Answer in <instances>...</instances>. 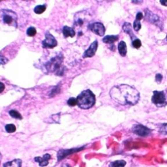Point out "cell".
Returning <instances> with one entry per match:
<instances>
[{"label":"cell","instance_id":"cell-1","mask_svg":"<svg viewBox=\"0 0 167 167\" xmlns=\"http://www.w3.org/2000/svg\"><path fill=\"white\" fill-rule=\"evenodd\" d=\"M110 95L121 105H135L140 99V93L137 89L127 84L114 86L110 91Z\"/></svg>","mask_w":167,"mask_h":167},{"label":"cell","instance_id":"cell-2","mask_svg":"<svg viewBox=\"0 0 167 167\" xmlns=\"http://www.w3.org/2000/svg\"><path fill=\"white\" fill-rule=\"evenodd\" d=\"M77 105L82 109H89L95 103V95L90 90L83 91L77 97Z\"/></svg>","mask_w":167,"mask_h":167},{"label":"cell","instance_id":"cell-3","mask_svg":"<svg viewBox=\"0 0 167 167\" xmlns=\"http://www.w3.org/2000/svg\"><path fill=\"white\" fill-rule=\"evenodd\" d=\"M63 61V57L60 56L51 59L48 63L46 64V69L50 72H55L57 75H61V73L63 72V67L61 66V62Z\"/></svg>","mask_w":167,"mask_h":167},{"label":"cell","instance_id":"cell-4","mask_svg":"<svg viewBox=\"0 0 167 167\" xmlns=\"http://www.w3.org/2000/svg\"><path fill=\"white\" fill-rule=\"evenodd\" d=\"M0 18L5 24L10 26H17V16L10 10H1L0 11Z\"/></svg>","mask_w":167,"mask_h":167},{"label":"cell","instance_id":"cell-5","mask_svg":"<svg viewBox=\"0 0 167 167\" xmlns=\"http://www.w3.org/2000/svg\"><path fill=\"white\" fill-rule=\"evenodd\" d=\"M151 101L158 107H163L167 104V91H154Z\"/></svg>","mask_w":167,"mask_h":167},{"label":"cell","instance_id":"cell-6","mask_svg":"<svg viewBox=\"0 0 167 167\" xmlns=\"http://www.w3.org/2000/svg\"><path fill=\"white\" fill-rule=\"evenodd\" d=\"M132 131L135 134L140 136V137H146L151 132L148 127L140 124L133 125V127H132Z\"/></svg>","mask_w":167,"mask_h":167},{"label":"cell","instance_id":"cell-7","mask_svg":"<svg viewBox=\"0 0 167 167\" xmlns=\"http://www.w3.org/2000/svg\"><path fill=\"white\" fill-rule=\"evenodd\" d=\"M45 39L43 41V48H53L57 46V41L50 33H46L45 34Z\"/></svg>","mask_w":167,"mask_h":167},{"label":"cell","instance_id":"cell-8","mask_svg":"<svg viewBox=\"0 0 167 167\" xmlns=\"http://www.w3.org/2000/svg\"><path fill=\"white\" fill-rule=\"evenodd\" d=\"M90 30L99 36H103L105 33V28L102 23L95 22L90 25Z\"/></svg>","mask_w":167,"mask_h":167},{"label":"cell","instance_id":"cell-9","mask_svg":"<svg viewBox=\"0 0 167 167\" xmlns=\"http://www.w3.org/2000/svg\"><path fill=\"white\" fill-rule=\"evenodd\" d=\"M83 148H74L71 149V150H61L58 151L57 153V159H58V161H61L63 159H64L65 157H66L67 155H70L72 153L77 152V151H79L80 150H82Z\"/></svg>","mask_w":167,"mask_h":167},{"label":"cell","instance_id":"cell-10","mask_svg":"<svg viewBox=\"0 0 167 167\" xmlns=\"http://www.w3.org/2000/svg\"><path fill=\"white\" fill-rule=\"evenodd\" d=\"M98 47V42L95 41L91 44L89 48L86 50L84 54V57H93L95 54V52L97 50Z\"/></svg>","mask_w":167,"mask_h":167},{"label":"cell","instance_id":"cell-11","mask_svg":"<svg viewBox=\"0 0 167 167\" xmlns=\"http://www.w3.org/2000/svg\"><path fill=\"white\" fill-rule=\"evenodd\" d=\"M51 159V156L50 154L46 153L44 155L43 157H37L35 158V161L37 162L39 164V166H46L48 164V160Z\"/></svg>","mask_w":167,"mask_h":167},{"label":"cell","instance_id":"cell-12","mask_svg":"<svg viewBox=\"0 0 167 167\" xmlns=\"http://www.w3.org/2000/svg\"><path fill=\"white\" fill-rule=\"evenodd\" d=\"M145 13H146V18L147 19L149 22L151 23H155L159 21V17L157 15L154 14L153 12H151L150 10H149L148 9L145 10Z\"/></svg>","mask_w":167,"mask_h":167},{"label":"cell","instance_id":"cell-13","mask_svg":"<svg viewBox=\"0 0 167 167\" xmlns=\"http://www.w3.org/2000/svg\"><path fill=\"white\" fill-rule=\"evenodd\" d=\"M123 30L125 31V33H128L130 36V37H131V39H132V41L137 39V37H136L135 35H134V33H133L132 32L131 25H130V23L125 22L124 24V26H123Z\"/></svg>","mask_w":167,"mask_h":167},{"label":"cell","instance_id":"cell-14","mask_svg":"<svg viewBox=\"0 0 167 167\" xmlns=\"http://www.w3.org/2000/svg\"><path fill=\"white\" fill-rule=\"evenodd\" d=\"M63 33L65 38L70 37H73L76 35L75 30H73L72 28H70L69 26H64V28H63Z\"/></svg>","mask_w":167,"mask_h":167},{"label":"cell","instance_id":"cell-15","mask_svg":"<svg viewBox=\"0 0 167 167\" xmlns=\"http://www.w3.org/2000/svg\"><path fill=\"white\" fill-rule=\"evenodd\" d=\"M22 166V161L19 159L7 162L3 164L4 167H21Z\"/></svg>","mask_w":167,"mask_h":167},{"label":"cell","instance_id":"cell-16","mask_svg":"<svg viewBox=\"0 0 167 167\" xmlns=\"http://www.w3.org/2000/svg\"><path fill=\"white\" fill-rule=\"evenodd\" d=\"M118 50L121 56L125 57L127 54V45L124 41H120L118 44Z\"/></svg>","mask_w":167,"mask_h":167},{"label":"cell","instance_id":"cell-17","mask_svg":"<svg viewBox=\"0 0 167 167\" xmlns=\"http://www.w3.org/2000/svg\"><path fill=\"white\" fill-rule=\"evenodd\" d=\"M117 40H118V36L117 35H107L103 39V41L104 43L107 44L114 43V42L117 41Z\"/></svg>","mask_w":167,"mask_h":167},{"label":"cell","instance_id":"cell-18","mask_svg":"<svg viewBox=\"0 0 167 167\" xmlns=\"http://www.w3.org/2000/svg\"><path fill=\"white\" fill-rule=\"evenodd\" d=\"M126 164V162L125 161H116L114 162H112V163L110 164L111 167H124Z\"/></svg>","mask_w":167,"mask_h":167},{"label":"cell","instance_id":"cell-19","mask_svg":"<svg viewBox=\"0 0 167 167\" xmlns=\"http://www.w3.org/2000/svg\"><path fill=\"white\" fill-rule=\"evenodd\" d=\"M46 10V6L44 5H37L35 7L34 9V12H35L36 14H42Z\"/></svg>","mask_w":167,"mask_h":167},{"label":"cell","instance_id":"cell-20","mask_svg":"<svg viewBox=\"0 0 167 167\" xmlns=\"http://www.w3.org/2000/svg\"><path fill=\"white\" fill-rule=\"evenodd\" d=\"M9 114L10 116L14 117L15 119H22V116L19 112H17V110H11L9 111Z\"/></svg>","mask_w":167,"mask_h":167},{"label":"cell","instance_id":"cell-21","mask_svg":"<svg viewBox=\"0 0 167 167\" xmlns=\"http://www.w3.org/2000/svg\"><path fill=\"white\" fill-rule=\"evenodd\" d=\"M5 130L7 132L9 133H12L16 131V127L14 124H7L5 126Z\"/></svg>","mask_w":167,"mask_h":167},{"label":"cell","instance_id":"cell-22","mask_svg":"<svg viewBox=\"0 0 167 167\" xmlns=\"http://www.w3.org/2000/svg\"><path fill=\"white\" fill-rule=\"evenodd\" d=\"M37 30L35 28L30 27L27 30V35L30 37H33L36 35Z\"/></svg>","mask_w":167,"mask_h":167},{"label":"cell","instance_id":"cell-23","mask_svg":"<svg viewBox=\"0 0 167 167\" xmlns=\"http://www.w3.org/2000/svg\"><path fill=\"white\" fill-rule=\"evenodd\" d=\"M132 45L135 48H139L140 47L142 46V43H141V41L138 39H136L134 41H132Z\"/></svg>","mask_w":167,"mask_h":167},{"label":"cell","instance_id":"cell-24","mask_svg":"<svg viewBox=\"0 0 167 167\" xmlns=\"http://www.w3.org/2000/svg\"><path fill=\"white\" fill-rule=\"evenodd\" d=\"M67 104L70 106H75L77 105V99L74 97L70 98L67 101Z\"/></svg>","mask_w":167,"mask_h":167},{"label":"cell","instance_id":"cell-25","mask_svg":"<svg viewBox=\"0 0 167 167\" xmlns=\"http://www.w3.org/2000/svg\"><path fill=\"white\" fill-rule=\"evenodd\" d=\"M133 28H134V30L136 31H138L140 30L141 23H140V22L139 20H137L135 19V22H134V24H133Z\"/></svg>","mask_w":167,"mask_h":167},{"label":"cell","instance_id":"cell-26","mask_svg":"<svg viewBox=\"0 0 167 167\" xmlns=\"http://www.w3.org/2000/svg\"><path fill=\"white\" fill-rule=\"evenodd\" d=\"M159 131L162 132L167 133V124H162L160 129H159Z\"/></svg>","mask_w":167,"mask_h":167},{"label":"cell","instance_id":"cell-27","mask_svg":"<svg viewBox=\"0 0 167 167\" xmlns=\"http://www.w3.org/2000/svg\"><path fill=\"white\" fill-rule=\"evenodd\" d=\"M162 79H163V76H162L161 74L156 75V77H155L156 82H157L158 83H160L161 82Z\"/></svg>","mask_w":167,"mask_h":167},{"label":"cell","instance_id":"cell-28","mask_svg":"<svg viewBox=\"0 0 167 167\" xmlns=\"http://www.w3.org/2000/svg\"><path fill=\"white\" fill-rule=\"evenodd\" d=\"M143 18V14H142V12H138L137 14V16H136V20H142Z\"/></svg>","mask_w":167,"mask_h":167},{"label":"cell","instance_id":"cell-29","mask_svg":"<svg viewBox=\"0 0 167 167\" xmlns=\"http://www.w3.org/2000/svg\"><path fill=\"white\" fill-rule=\"evenodd\" d=\"M4 89H5L4 84L2 83V82H0V93L3 92V90H4Z\"/></svg>","mask_w":167,"mask_h":167},{"label":"cell","instance_id":"cell-30","mask_svg":"<svg viewBox=\"0 0 167 167\" xmlns=\"http://www.w3.org/2000/svg\"><path fill=\"white\" fill-rule=\"evenodd\" d=\"M160 3L162 5H164V6H167V1L166 0H163V1H161Z\"/></svg>","mask_w":167,"mask_h":167},{"label":"cell","instance_id":"cell-31","mask_svg":"<svg viewBox=\"0 0 167 167\" xmlns=\"http://www.w3.org/2000/svg\"><path fill=\"white\" fill-rule=\"evenodd\" d=\"M61 167H70V165H69L68 164H63V165L61 166Z\"/></svg>","mask_w":167,"mask_h":167},{"label":"cell","instance_id":"cell-32","mask_svg":"<svg viewBox=\"0 0 167 167\" xmlns=\"http://www.w3.org/2000/svg\"><path fill=\"white\" fill-rule=\"evenodd\" d=\"M1 159H2V155L1 153H0V163H1Z\"/></svg>","mask_w":167,"mask_h":167},{"label":"cell","instance_id":"cell-33","mask_svg":"<svg viewBox=\"0 0 167 167\" xmlns=\"http://www.w3.org/2000/svg\"><path fill=\"white\" fill-rule=\"evenodd\" d=\"M166 40H167V37H166Z\"/></svg>","mask_w":167,"mask_h":167}]
</instances>
